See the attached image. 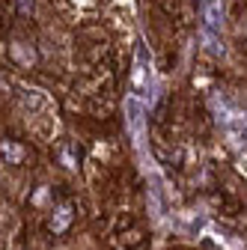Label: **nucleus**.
<instances>
[{
    "label": "nucleus",
    "instance_id": "f03ea898",
    "mask_svg": "<svg viewBox=\"0 0 247 250\" xmlns=\"http://www.w3.org/2000/svg\"><path fill=\"white\" fill-rule=\"evenodd\" d=\"M221 30H224V3L221 0H208L203 9V42L211 57L221 54Z\"/></svg>",
    "mask_w": 247,
    "mask_h": 250
},
{
    "label": "nucleus",
    "instance_id": "f257e3e1",
    "mask_svg": "<svg viewBox=\"0 0 247 250\" xmlns=\"http://www.w3.org/2000/svg\"><path fill=\"white\" fill-rule=\"evenodd\" d=\"M214 110H218V122H221V128L229 140V146L235 152H244L247 149V116L235 107H229L226 102H214Z\"/></svg>",
    "mask_w": 247,
    "mask_h": 250
},
{
    "label": "nucleus",
    "instance_id": "39448f33",
    "mask_svg": "<svg viewBox=\"0 0 247 250\" xmlns=\"http://www.w3.org/2000/svg\"><path fill=\"white\" fill-rule=\"evenodd\" d=\"M3 158H6V161H18V158H21V149H18L15 143H3Z\"/></svg>",
    "mask_w": 247,
    "mask_h": 250
},
{
    "label": "nucleus",
    "instance_id": "423d86ee",
    "mask_svg": "<svg viewBox=\"0 0 247 250\" xmlns=\"http://www.w3.org/2000/svg\"><path fill=\"white\" fill-rule=\"evenodd\" d=\"M18 3H21V9H27V0H18Z\"/></svg>",
    "mask_w": 247,
    "mask_h": 250
},
{
    "label": "nucleus",
    "instance_id": "7ed1b4c3",
    "mask_svg": "<svg viewBox=\"0 0 247 250\" xmlns=\"http://www.w3.org/2000/svg\"><path fill=\"white\" fill-rule=\"evenodd\" d=\"M131 96L140 99L146 107L152 102V62L146 54V45L137 48V62H134V83H131Z\"/></svg>",
    "mask_w": 247,
    "mask_h": 250
},
{
    "label": "nucleus",
    "instance_id": "20e7f679",
    "mask_svg": "<svg viewBox=\"0 0 247 250\" xmlns=\"http://www.w3.org/2000/svg\"><path fill=\"white\" fill-rule=\"evenodd\" d=\"M69 221H72V208H69V206L57 208V217H51V229H54V232H63V229L69 227Z\"/></svg>",
    "mask_w": 247,
    "mask_h": 250
}]
</instances>
